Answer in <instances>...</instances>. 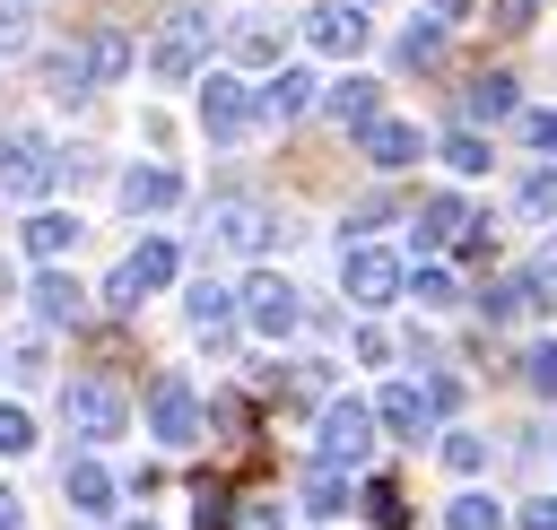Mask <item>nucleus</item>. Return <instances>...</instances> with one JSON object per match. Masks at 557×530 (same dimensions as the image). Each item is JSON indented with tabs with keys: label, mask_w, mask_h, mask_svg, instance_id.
<instances>
[{
	"label": "nucleus",
	"mask_w": 557,
	"mask_h": 530,
	"mask_svg": "<svg viewBox=\"0 0 557 530\" xmlns=\"http://www.w3.org/2000/svg\"><path fill=\"white\" fill-rule=\"evenodd\" d=\"M522 139H531L540 156H557V113H548V104H540V113H522Z\"/></svg>",
	"instance_id": "obj_41"
},
{
	"label": "nucleus",
	"mask_w": 557,
	"mask_h": 530,
	"mask_svg": "<svg viewBox=\"0 0 557 530\" xmlns=\"http://www.w3.org/2000/svg\"><path fill=\"white\" fill-rule=\"evenodd\" d=\"M278 521H287L278 504H244V521H235V530H278Z\"/></svg>",
	"instance_id": "obj_45"
},
{
	"label": "nucleus",
	"mask_w": 557,
	"mask_h": 530,
	"mask_svg": "<svg viewBox=\"0 0 557 530\" xmlns=\"http://www.w3.org/2000/svg\"><path fill=\"white\" fill-rule=\"evenodd\" d=\"M426 9H435V17H444V26H453V17H461V9H470V0H426Z\"/></svg>",
	"instance_id": "obj_47"
},
{
	"label": "nucleus",
	"mask_w": 557,
	"mask_h": 530,
	"mask_svg": "<svg viewBox=\"0 0 557 530\" xmlns=\"http://www.w3.org/2000/svg\"><path fill=\"white\" fill-rule=\"evenodd\" d=\"M418 243H426V252H487V235H479V217H470L461 191H435V200L418 209Z\"/></svg>",
	"instance_id": "obj_10"
},
{
	"label": "nucleus",
	"mask_w": 557,
	"mask_h": 530,
	"mask_svg": "<svg viewBox=\"0 0 557 530\" xmlns=\"http://www.w3.org/2000/svg\"><path fill=\"white\" fill-rule=\"evenodd\" d=\"M252 122H261V96H252L235 70H209V78H200V130L226 148V139H244Z\"/></svg>",
	"instance_id": "obj_8"
},
{
	"label": "nucleus",
	"mask_w": 557,
	"mask_h": 530,
	"mask_svg": "<svg viewBox=\"0 0 557 530\" xmlns=\"http://www.w3.org/2000/svg\"><path fill=\"white\" fill-rule=\"evenodd\" d=\"M26 443H35V417H26L17 400H0V460H17Z\"/></svg>",
	"instance_id": "obj_37"
},
{
	"label": "nucleus",
	"mask_w": 557,
	"mask_h": 530,
	"mask_svg": "<svg viewBox=\"0 0 557 530\" xmlns=\"http://www.w3.org/2000/svg\"><path fill=\"white\" fill-rule=\"evenodd\" d=\"M70 243H78V217H70V209H35V217H26V252H35V261H61Z\"/></svg>",
	"instance_id": "obj_21"
},
{
	"label": "nucleus",
	"mask_w": 557,
	"mask_h": 530,
	"mask_svg": "<svg viewBox=\"0 0 557 530\" xmlns=\"http://www.w3.org/2000/svg\"><path fill=\"white\" fill-rule=\"evenodd\" d=\"M9 295H17V278H9V261H0V304H9Z\"/></svg>",
	"instance_id": "obj_48"
},
{
	"label": "nucleus",
	"mask_w": 557,
	"mask_h": 530,
	"mask_svg": "<svg viewBox=\"0 0 557 530\" xmlns=\"http://www.w3.org/2000/svg\"><path fill=\"white\" fill-rule=\"evenodd\" d=\"M531 304H540V278H496V287L479 295L487 321H513V313H531Z\"/></svg>",
	"instance_id": "obj_29"
},
{
	"label": "nucleus",
	"mask_w": 557,
	"mask_h": 530,
	"mask_svg": "<svg viewBox=\"0 0 557 530\" xmlns=\"http://www.w3.org/2000/svg\"><path fill=\"white\" fill-rule=\"evenodd\" d=\"M366 513H374V530H400V495L392 487H366Z\"/></svg>",
	"instance_id": "obj_42"
},
{
	"label": "nucleus",
	"mask_w": 557,
	"mask_h": 530,
	"mask_svg": "<svg viewBox=\"0 0 557 530\" xmlns=\"http://www.w3.org/2000/svg\"><path fill=\"white\" fill-rule=\"evenodd\" d=\"M409 295L435 304V313H453V304H461V278H453L444 261H418V269H409Z\"/></svg>",
	"instance_id": "obj_28"
},
{
	"label": "nucleus",
	"mask_w": 557,
	"mask_h": 530,
	"mask_svg": "<svg viewBox=\"0 0 557 530\" xmlns=\"http://www.w3.org/2000/svg\"><path fill=\"white\" fill-rule=\"evenodd\" d=\"M61 426H70L78 443H113V434L131 426V391H122L113 374H70V382H61Z\"/></svg>",
	"instance_id": "obj_2"
},
{
	"label": "nucleus",
	"mask_w": 557,
	"mask_h": 530,
	"mask_svg": "<svg viewBox=\"0 0 557 530\" xmlns=\"http://www.w3.org/2000/svg\"><path fill=\"white\" fill-rule=\"evenodd\" d=\"M322 113H331L339 130H374V122H383V87H374V78H339V87H322Z\"/></svg>",
	"instance_id": "obj_17"
},
{
	"label": "nucleus",
	"mask_w": 557,
	"mask_h": 530,
	"mask_svg": "<svg viewBox=\"0 0 557 530\" xmlns=\"http://www.w3.org/2000/svg\"><path fill=\"white\" fill-rule=\"evenodd\" d=\"M26 304H35V321H44V330H78V321H87V287H78L61 261H44V269H35Z\"/></svg>",
	"instance_id": "obj_12"
},
{
	"label": "nucleus",
	"mask_w": 557,
	"mask_h": 530,
	"mask_svg": "<svg viewBox=\"0 0 557 530\" xmlns=\"http://www.w3.org/2000/svg\"><path fill=\"white\" fill-rule=\"evenodd\" d=\"M357 139H366V165H383V174H392V165H418V156H426V130H418V122H392V113H383L374 130H357Z\"/></svg>",
	"instance_id": "obj_18"
},
{
	"label": "nucleus",
	"mask_w": 557,
	"mask_h": 530,
	"mask_svg": "<svg viewBox=\"0 0 557 530\" xmlns=\"http://www.w3.org/2000/svg\"><path fill=\"white\" fill-rule=\"evenodd\" d=\"M26 35H35V0H0V61L26 52Z\"/></svg>",
	"instance_id": "obj_35"
},
{
	"label": "nucleus",
	"mask_w": 557,
	"mask_h": 530,
	"mask_svg": "<svg viewBox=\"0 0 557 530\" xmlns=\"http://www.w3.org/2000/svg\"><path fill=\"white\" fill-rule=\"evenodd\" d=\"M522 217H557V165H540V174L522 182Z\"/></svg>",
	"instance_id": "obj_38"
},
{
	"label": "nucleus",
	"mask_w": 557,
	"mask_h": 530,
	"mask_svg": "<svg viewBox=\"0 0 557 530\" xmlns=\"http://www.w3.org/2000/svg\"><path fill=\"white\" fill-rule=\"evenodd\" d=\"M392 209H400V200H392V191H366V200H357V209H348V217H339V235H348V243H357V235H366V226H383V217H392Z\"/></svg>",
	"instance_id": "obj_36"
},
{
	"label": "nucleus",
	"mask_w": 557,
	"mask_h": 530,
	"mask_svg": "<svg viewBox=\"0 0 557 530\" xmlns=\"http://www.w3.org/2000/svg\"><path fill=\"white\" fill-rule=\"evenodd\" d=\"M209 0H165L157 9V35H148V70L157 78H200V61H209Z\"/></svg>",
	"instance_id": "obj_1"
},
{
	"label": "nucleus",
	"mask_w": 557,
	"mask_h": 530,
	"mask_svg": "<svg viewBox=\"0 0 557 530\" xmlns=\"http://www.w3.org/2000/svg\"><path fill=\"white\" fill-rule=\"evenodd\" d=\"M296 35H305V43H313V52H331V61H357V52H366V35H374V26H366V0H313V9H305V26H296Z\"/></svg>",
	"instance_id": "obj_9"
},
{
	"label": "nucleus",
	"mask_w": 557,
	"mask_h": 530,
	"mask_svg": "<svg viewBox=\"0 0 557 530\" xmlns=\"http://www.w3.org/2000/svg\"><path fill=\"white\" fill-rule=\"evenodd\" d=\"M183 321H191V339H209V348H226L235 339V287H218V278H191L183 287Z\"/></svg>",
	"instance_id": "obj_13"
},
{
	"label": "nucleus",
	"mask_w": 557,
	"mask_h": 530,
	"mask_svg": "<svg viewBox=\"0 0 557 530\" xmlns=\"http://www.w3.org/2000/svg\"><path fill=\"white\" fill-rule=\"evenodd\" d=\"M522 391L557 400V339H531V348H522Z\"/></svg>",
	"instance_id": "obj_32"
},
{
	"label": "nucleus",
	"mask_w": 557,
	"mask_h": 530,
	"mask_svg": "<svg viewBox=\"0 0 557 530\" xmlns=\"http://www.w3.org/2000/svg\"><path fill=\"white\" fill-rule=\"evenodd\" d=\"M52 182H61L52 139H44V130H0V191H9V200H44Z\"/></svg>",
	"instance_id": "obj_5"
},
{
	"label": "nucleus",
	"mask_w": 557,
	"mask_h": 530,
	"mask_svg": "<svg viewBox=\"0 0 557 530\" xmlns=\"http://www.w3.org/2000/svg\"><path fill=\"white\" fill-rule=\"evenodd\" d=\"M392 52H400V70H435V61H444V17L400 26V43H392Z\"/></svg>",
	"instance_id": "obj_24"
},
{
	"label": "nucleus",
	"mask_w": 557,
	"mask_h": 530,
	"mask_svg": "<svg viewBox=\"0 0 557 530\" xmlns=\"http://www.w3.org/2000/svg\"><path fill=\"white\" fill-rule=\"evenodd\" d=\"M435 460H444L453 478H479V469H487V434H470V426H444V443H435Z\"/></svg>",
	"instance_id": "obj_25"
},
{
	"label": "nucleus",
	"mask_w": 557,
	"mask_h": 530,
	"mask_svg": "<svg viewBox=\"0 0 557 530\" xmlns=\"http://www.w3.org/2000/svg\"><path fill=\"white\" fill-rule=\"evenodd\" d=\"M78 61H87V87H122V78H131V61H139V43H131L122 26H96V35L78 43Z\"/></svg>",
	"instance_id": "obj_14"
},
{
	"label": "nucleus",
	"mask_w": 557,
	"mask_h": 530,
	"mask_svg": "<svg viewBox=\"0 0 557 530\" xmlns=\"http://www.w3.org/2000/svg\"><path fill=\"white\" fill-rule=\"evenodd\" d=\"M226 52H235L244 70H270V61H278V26H261V17H244V26L226 35Z\"/></svg>",
	"instance_id": "obj_26"
},
{
	"label": "nucleus",
	"mask_w": 557,
	"mask_h": 530,
	"mask_svg": "<svg viewBox=\"0 0 557 530\" xmlns=\"http://www.w3.org/2000/svg\"><path fill=\"white\" fill-rule=\"evenodd\" d=\"M131 278L157 295V287H174V278H183V252H174L165 235H139V252H131Z\"/></svg>",
	"instance_id": "obj_22"
},
{
	"label": "nucleus",
	"mask_w": 557,
	"mask_h": 530,
	"mask_svg": "<svg viewBox=\"0 0 557 530\" xmlns=\"http://www.w3.org/2000/svg\"><path fill=\"white\" fill-rule=\"evenodd\" d=\"M339 287H348V304L383 313L392 295H409V269H400L383 243H348V252H339Z\"/></svg>",
	"instance_id": "obj_7"
},
{
	"label": "nucleus",
	"mask_w": 557,
	"mask_h": 530,
	"mask_svg": "<svg viewBox=\"0 0 557 530\" xmlns=\"http://www.w3.org/2000/svg\"><path fill=\"white\" fill-rule=\"evenodd\" d=\"M0 365H9L17 382H44V365H52V348H44V330H17V339L0 348Z\"/></svg>",
	"instance_id": "obj_30"
},
{
	"label": "nucleus",
	"mask_w": 557,
	"mask_h": 530,
	"mask_svg": "<svg viewBox=\"0 0 557 530\" xmlns=\"http://www.w3.org/2000/svg\"><path fill=\"white\" fill-rule=\"evenodd\" d=\"M418 391H426V408H435V417H453V408H461V391H470V382H461V374H426V382H418Z\"/></svg>",
	"instance_id": "obj_39"
},
{
	"label": "nucleus",
	"mask_w": 557,
	"mask_h": 530,
	"mask_svg": "<svg viewBox=\"0 0 557 530\" xmlns=\"http://www.w3.org/2000/svg\"><path fill=\"white\" fill-rule=\"evenodd\" d=\"M0 530H26V504H17L9 487H0Z\"/></svg>",
	"instance_id": "obj_46"
},
{
	"label": "nucleus",
	"mask_w": 557,
	"mask_h": 530,
	"mask_svg": "<svg viewBox=\"0 0 557 530\" xmlns=\"http://www.w3.org/2000/svg\"><path fill=\"white\" fill-rule=\"evenodd\" d=\"M513 530H557V495H540V504H522V513H513Z\"/></svg>",
	"instance_id": "obj_43"
},
{
	"label": "nucleus",
	"mask_w": 557,
	"mask_h": 530,
	"mask_svg": "<svg viewBox=\"0 0 557 530\" xmlns=\"http://www.w3.org/2000/svg\"><path fill=\"white\" fill-rule=\"evenodd\" d=\"M531 9H540V0H496V26H505V35H522V26H531Z\"/></svg>",
	"instance_id": "obj_44"
},
{
	"label": "nucleus",
	"mask_w": 557,
	"mask_h": 530,
	"mask_svg": "<svg viewBox=\"0 0 557 530\" xmlns=\"http://www.w3.org/2000/svg\"><path fill=\"white\" fill-rule=\"evenodd\" d=\"M270 209L261 200H244V191H226V200H209L200 209V243H218V252H270Z\"/></svg>",
	"instance_id": "obj_6"
},
{
	"label": "nucleus",
	"mask_w": 557,
	"mask_h": 530,
	"mask_svg": "<svg viewBox=\"0 0 557 530\" xmlns=\"http://www.w3.org/2000/svg\"><path fill=\"white\" fill-rule=\"evenodd\" d=\"M61 487H70V504H78L87 521H113V504H122V487H113V469H104V460H70V478H61Z\"/></svg>",
	"instance_id": "obj_19"
},
{
	"label": "nucleus",
	"mask_w": 557,
	"mask_h": 530,
	"mask_svg": "<svg viewBox=\"0 0 557 530\" xmlns=\"http://www.w3.org/2000/svg\"><path fill=\"white\" fill-rule=\"evenodd\" d=\"M305 504H313V513H339V504H348V469H331V460H322V469L305 478Z\"/></svg>",
	"instance_id": "obj_34"
},
{
	"label": "nucleus",
	"mask_w": 557,
	"mask_h": 530,
	"mask_svg": "<svg viewBox=\"0 0 557 530\" xmlns=\"http://www.w3.org/2000/svg\"><path fill=\"white\" fill-rule=\"evenodd\" d=\"M444 165L453 174H487V139L479 130H444Z\"/></svg>",
	"instance_id": "obj_33"
},
{
	"label": "nucleus",
	"mask_w": 557,
	"mask_h": 530,
	"mask_svg": "<svg viewBox=\"0 0 557 530\" xmlns=\"http://www.w3.org/2000/svg\"><path fill=\"white\" fill-rule=\"evenodd\" d=\"M44 87H52V96H70V104H78V96H96V87H87V61H78V43L44 61Z\"/></svg>",
	"instance_id": "obj_31"
},
{
	"label": "nucleus",
	"mask_w": 557,
	"mask_h": 530,
	"mask_svg": "<svg viewBox=\"0 0 557 530\" xmlns=\"http://www.w3.org/2000/svg\"><path fill=\"white\" fill-rule=\"evenodd\" d=\"M235 313H244V330H252V339H296V321H305V295H296L278 269H252V278L235 287Z\"/></svg>",
	"instance_id": "obj_3"
},
{
	"label": "nucleus",
	"mask_w": 557,
	"mask_h": 530,
	"mask_svg": "<svg viewBox=\"0 0 557 530\" xmlns=\"http://www.w3.org/2000/svg\"><path fill=\"white\" fill-rule=\"evenodd\" d=\"M505 113H513V78L505 70H479L470 78V122H505Z\"/></svg>",
	"instance_id": "obj_27"
},
{
	"label": "nucleus",
	"mask_w": 557,
	"mask_h": 530,
	"mask_svg": "<svg viewBox=\"0 0 557 530\" xmlns=\"http://www.w3.org/2000/svg\"><path fill=\"white\" fill-rule=\"evenodd\" d=\"M374 426H383V434H400V443H418V434L435 426V408H426V391H418V382H383Z\"/></svg>",
	"instance_id": "obj_16"
},
{
	"label": "nucleus",
	"mask_w": 557,
	"mask_h": 530,
	"mask_svg": "<svg viewBox=\"0 0 557 530\" xmlns=\"http://www.w3.org/2000/svg\"><path fill=\"white\" fill-rule=\"evenodd\" d=\"M313 104H322L313 70H278V78L261 87V122H296V113H313Z\"/></svg>",
	"instance_id": "obj_20"
},
{
	"label": "nucleus",
	"mask_w": 557,
	"mask_h": 530,
	"mask_svg": "<svg viewBox=\"0 0 557 530\" xmlns=\"http://www.w3.org/2000/svg\"><path fill=\"white\" fill-rule=\"evenodd\" d=\"M174 200H183V174H174V165H131V174H122V209H131V217H165Z\"/></svg>",
	"instance_id": "obj_15"
},
{
	"label": "nucleus",
	"mask_w": 557,
	"mask_h": 530,
	"mask_svg": "<svg viewBox=\"0 0 557 530\" xmlns=\"http://www.w3.org/2000/svg\"><path fill=\"white\" fill-rule=\"evenodd\" d=\"M122 530H157V521H122Z\"/></svg>",
	"instance_id": "obj_49"
},
{
	"label": "nucleus",
	"mask_w": 557,
	"mask_h": 530,
	"mask_svg": "<svg viewBox=\"0 0 557 530\" xmlns=\"http://www.w3.org/2000/svg\"><path fill=\"white\" fill-rule=\"evenodd\" d=\"M374 434H383V426H374L366 400H331L322 426H313V452H322L331 469H366V460H374Z\"/></svg>",
	"instance_id": "obj_4"
},
{
	"label": "nucleus",
	"mask_w": 557,
	"mask_h": 530,
	"mask_svg": "<svg viewBox=\"0 0 557 530\" xmlns=\"http://www.w3.org/2000/svg\"><path fill=\"white\" fill-rule=\"evenodd\" d=\"M139 295H148V287H139V278H131V261H122V269L104 278V304H113V313H139Z\"/></svg>",
	"instance_id": "obj_40"
},
{
	"label": "nucleus",
	"mask_w": 557,
	"mask_h": 530,
	"mask_svg": "<svg viewBox=\"0 0 557 530\" xmlns=\"http://www.w3.org/2000/svg\"><path fill=\"white\" fill-rule=\"evenodd\" d=\"M200 426H209V417H200V391H191V382H157V391H148V434H157L165 452H191Z\"/></svg>",
	"instance_id": "obj_11"
},
{
	"label": "nucleus",
	"mask_w": 557,
	"mask_h": 530,
	"mask_svg": "<svg viewBox=\"0 0 557 530\" xmlns=\"http://www.w3.org/2000/svg\"><path fill=\"white\" fill-rule=\"evenodd\" d=\"M444 530H513V513H505L496 495H479V487H461V495H453V513H444Z\"/></svg>",
	"instance_id": "obj_23"
}]
</instances>
